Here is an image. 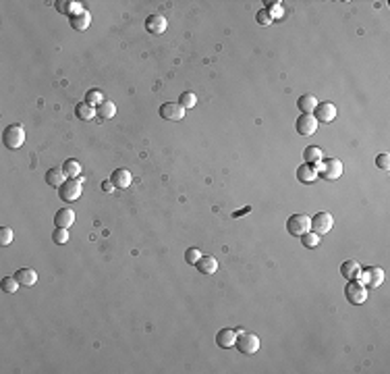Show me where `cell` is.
I'll list each match as a JSON object with an SVG mask.
<instances>
[{
	"label": "cell",
	"mask_w": 390,
	"mask_h": 374,
	"mask_svg": "<svg viewBox=\"0 0 390 374\" xmlns=\"http://www.w3.org/2000/svg\"><path fill=\"white\" fill-rule=\"evenodd\" d=\"M320 239H322V235H318V233H313V231H307L305 235H301V243H303L307 250L318 247V245H320Z\"/></svg>",
	"instance_id": "29"
},
{
	"label": "cell",
	"mask_w": 390,
	"mask_h": 374,
	"mask_svg": "<svg viewBox=\"0 0 390 374\" xmlns=\"http://www.w3.org/2000/svg\"><path fill=\"white\" fill-rule=\"evenodd\" d=\"M357 281H359L363 287H367V289H378V287L384 283V271H382V269H376V266H369V269H361Z\"/></svg>",
	"instance_id": "3"
},
{
	"label": "cell",
	"mask_w": 390,
	"mask_h": 374,
	"mask_svg": "<svg viewBox=\"0 0 390 374\" xmlns=\"http://www.w3.org/2000/svg\"><path fill=\"white\" fill-rule=\"evenodd\" d=\"M67 181V173L63 171V167H52L48 173H46V183L50 187H63Z\"/></svg>",
	"instance_id": "13"
},
{
	"label": "cell",
	"mask_w": 390,
	"mask_h": 374,
	"mask_svg": "<svg viewBox=\"0 0 390 374\" xmlns=\"http://www.w3.org/2000/svg\"><path fill=\"white\" fill-rule=\"evenodd\" d=\"M315 121L318 123H332L334 119H337V106H334L332 102H318L315 106Z\"/></svg>",
	"instance_id": "10"
},
{
	"label": "cell",
	"mask_w": 390,
	"mask_h": 374,
	"mask_svg": "<svg viewBox=\"0 0 390 374\" xmlns=\"http://www.w3.org/2000/svg\"><path fill=\"white\" fill-rule=\"evenodd\" d=\"M199 258H201V252H199L197 247H189V250L185 252V260H187V264H191V266H195V264L199 262Z\"/></svg>",
	"instance_id": "35"
},
{
	"label": "cell",
	"mask_w": 390,
	"mask_h": 374,
	"mask_svg": "<svg viewBox=\"0 0 390 374\" xmlns=\"http://www.w3.org/2000/svg\"><path fill=\"white\" fill-rule=\"evenodd\" d=\"M297 179L301 181V183H313L315 179H318V171H315V167H311V165H301L299 169H297Z\"/></svg>",
	"instance_id": "22"
},
{
	"label": "cell",
	"mask_w": 390,
	"mask_h": 374,
	"mask_svg": "<svg viewBox=\"0 0 390 374\" xmlns=\"http://www.w3.org/2000/svg\"><path fill=\"white\" fill-rule=\"evenodd\" d=\"M195 266H197V271L201 275H214L218 271V260L214 256H201Z\"/></svg>",
	"instance_id": "16"
},
{
	"label": "cell",
	"mask_w": 390,
	"mask_h": 374,
	"mask_svg": "<svg viewBox=\"0 0 390 374\" xmlns=\"http://www.w3.org/2000/svg\"><path fill=\"white\" fill-rule=\"evenodd\" d=\"M303 158H305L307 165L318 167L322 160H324V152H322V148H318V146H307L305 152H303Z\"/></svg>",
	"instance_id": "20"
},
{
	"label": "cell",
	"mask_w": 390,
	"mask_h": 374,
	"mask_svg": "<svg viewBox=\"0 0 390 374\" xmlns=\"http://www.w3.org/2000/svg\"><path fill=\"white\" fill-rule=\"evenodd\" d=\"M57 9L61 13H65V15H71V17H75V15H79L83 11V7L73 3V0H61V3H57Z\"/></svg>",
	"instance_id": "24"
},
{
	"label": "cell",
	"mask_w": 390,
	"mask_h": 374,
	"mask_svg": "<svg viewBox=\"0 0 390 374\" xmlns=\"http://www.w3.org/2000/svg\"><path fill=\"white\" fill-rule=\"evenodd\" d=\"M75 115H77L81 121H91V119L98 115V111H96V106H89L87 102H81V104H77Z\"/></svg>",
	"instance_id": "25"
},
{
	"label": "cell",
	"mask_w": 390,
	"mask_h": 374,
	"mask_svg": "<svg viewBox=\"0 0 390 374\" xmlns=\"http://www.w3.org/2000/svg\"><path fill=\"white\" fill-rule=\"evenodd\" d=\"M376 167H378L380 171H388V169H390V156H388V154H380V156L376 158Z\"/></svg>",
	"instance_id": "36"
},
{
	"label": "cell",
	"mask_w": 390,
	"mask_h": 374,
	"mask_svg": "<svg viewBox=\"0 0 390 374\" xmlns=\"http://www.w3.org/2000/svg\"><path fill=\"white\" fill-rule=\"evenodd\" d=\"M315 171H318V177H324L328 181H337L343 175V163L339 158H328V160H322L315 167Z\"/></svg>",
	"instance_id": "1"
},
{
	"label": "cell",
	"mask_w": 390,
	"mask_h": 374,
	"mask_svg": "<svg viewBox=\"0 0 390 374\" xmlns=\"http://www.w3.org/2000/svg\"><path fill=\"white\" fill-rule=\"evenodd\" d=\"M15 239V231L11 227H3L0 229V245H11Z\"/></svg>",
	"instance_id": "32"
},
{
	"label": "cell",
	"mask_w": 390,
	"mask_h": 374,
	"mask_svg": "<svg viewBox=\"0 0 390 374\" xmlns=\"http://www.w3.org/2000/svg\"><path fill=\"white\" fill-rule=\"evenodd\" d=\"M110 181H113V185L117 189H127L131 185V173L127 169H119L113 173V177H110Z\"/></svg>",
	"instance_id": "19"
},
{
	"label": "cell",
	"mask_w": 390,
	"mask_h": 374,
	"mask_svg": "<svg viewBox=\"0 0 390 374\" xmlns=\"http://www.w3.org/2000/svg\"><path fill=\"white\" fill-rule=\"evenodd\" d=\"M334 225V219L330 212H318V215L311 219V231L318 235H326Z\"/></svg>",
	"instance_id": "9"
},
{
	"label": "cell",
	"mask_w": 390,
	"mask_h": 374,
	"mask_svg": "<svg viewBox=\"0 0 390 374\" xmlns=\"http://www.w3.org/2000/svg\"><path fill=\"white\" fill-rule=\"evenodd\" d=\"M85 102H87L89 106H102L106 100H104V94H102L100 90H89V92L85 94Z\"/></svg>",
	"instance_id": "28"
},
{
	"label": "cell",
	"mask_w": 390,
	"mask_h": 374,
	"mask_svg": "<svg viewBox=\"0 0 390 374\" xmlns=\"http://www.w3.org/2000/svg\"><path fill=\"white\" fill-rule=\"evenodd\" d=\"M359 273H361V266L355 262V260H345L343 266H341V275L349 281H355L359 279Z\"/></svg>",
	"instance_id": "18"
},
{
	"label": "cell",
	"mask_w": 390,
	"mask_h": 374,
	"mask_svg": "<svg viewBox=\"0 0 390 374\" xmlns=\"http://www.w3.org/2000/svg\"><path fill=\"white\" fill-rule=\"evenodd\" d=\"M96 111H98V119L108 121V119H113L117 115V106H115V102H104L102 106H98Z\"/></svg>",
	"instance_id": "26"
},
{
	"label": "cell",
	"mask_w": 390,
	"mask_h": 374,
	"mask_svg": "<svg viewBox=\"0 0 390 374\" xmlns=\"http://www.w3.org/2000/svg\"><path fill=\"white\" fill-rule=\"evenodd\" d=\"M345 297L349 299V304L361 306V304L367 299V287H363L357 279H355V281H349L347 287H345Z\"/></svg>",
	"instance_id": "6"
},
{
	"label": "cell",
	"mask_w": 390,
	"mask_h": 374,
	"mask_svg": "<svg viewBox=\"0 0 390 374\" xmlns=\"http://www.w3.org/2000/svg\"><path fill=\"white\" fill-rule=\"evenodd\" d=\"M3 141L9 150H19L23 144H25V129L21 123H13L5 129L3 133Z\"/></svg>",
	"instance_id": "2"
},
{
	"label": "cell",
	"mask_w": 390,
	"mask_h": 374,
	"mask_svg": "<svg viewBox=\"0 0 390 374\" xmlns=\"http://www.w3.org/2000/svg\"><path fill=\"white\" fill-rule=\"evenodd\" d=\"M237 349L241 351V353H245V355H253V353H257V349H259V337L255 335V333H241V335H237Z\"/></svg>",
	"instance_id": "4"
},
{
	"label": "cell",
	"mask_w": 390,
	"mask_h": 374,
	"mask_svg": "<svg viewBox=\"0 0 390 374\" xmlns=\"http://www.w3.org/2000/svg\"><path fill=\"white\" fill-rule=\"evenodd\" d=\"M179 104L183 106L185 111H187V109H193V106L197 104V96H195V94H191V92H185V94H181Z\"/></svg>",
	"instance_id": "31"
},
{
	"label": "cell",
	"mask_w": 390,
	"mask_h": 374,
	"mask_svg": "<svg viewBox=\"0 0 390 374\" xmlns=\"http://www.w3.org/2000/svg\"><path fill=\"white\" fill-rule=\"evenodd\" d=\"M166 27H169V23H166V19H164L162 15H150V17L145 19V29H147L150 33H154V35L164 33Z\"/></svg>",
	"instance_id": "12"
},
{
	"label": "cell",
	"mask_w": 390,
	"mask_h": 374,
	"mask_svg": "<svg viewBox=\"0 0 390 374\" xmlns=\"http://www.w3.org/2000/svg\"><path fill=\"white\" fill-rule=\"evenodd\" d=\"M297 106H299V111H301L303 115H311V113L315 111V106H318V100H315V96H311V94H303V96H299Z\"/></svg>",
	"instance_id": "21"
},
{
	"label": "cell",
	"mask_w": 390,
	"mask_h": 374,
	"mask_svg": "<svg viewBox=\"0 0 390 374\" xmlns=\"http://www.w3.org/2000/svg\"><path fill=\"white\" fill-rule=\"evenodd\" d=\"M255 19H257L259 25H272V23H274V19H272V15H270L268 11H259Z\"/></svg>",
	"instance_id": "37"
},
{
	"label": "cell",
	"mask_w": 390,
	"mask_h": 374,
	"mask_svg": "<svg viewBox=\"0 0 390 374\" xmlns=\"http://www.w3.org/2000/svg\"><path fill=\"white\" fill-rule=\"evenodd\" d=\"M102 189H104L106 193H110V191H113V189H115V185H113V181H104V183H102Z\"/></svg>",
	"instance_id": "38"
},
{
	"label": "cell",
	"mask_w": 390,
	"mask_h": 374,
	"mask_svg": "<svg viewBox=\"0 0 390 374\" xmlns=\"http://www.w3.org/2000/svg\"><path fill=\"white\" fill-rule=\"evenodd\" d=\"M160 117H162L164 121L177 123V121H183V119H185V109H183L179 102H166V104L160 106Z\"/></svg>",
	"instance_id": "7"
},
{
	"label": "cell",
	"mask_w": 390,
	"mask_h": 374,
	"mask_svg": "<svg viewBox=\"0 0 390 374\" xmlns=\"http://www.w3.org/2000/svg\"><path fill=\"white\" fill-rule=\"evenodd\" d=\"M52 239H54V243H59V245H63V243H67L69 241V229H63V227H57V231L52 233Z\"/></svg>",
	"instance_id": "33"
},
{
	"label": "cell",
	"mask_w": 390,
	"mask_h": 374,
	"mask_svg": "<svg viewBox=\"0 0 390 374\" xmlns=\"http://www.w3.org/2000/svg\"><path fill=\"white\" fill-rule=\"evenodd\" d=\"M63 171L67 173V177H71V179H75L83 169H81V165H79V160H65V165H63Z\"/></svg>",
	"instance_id": "27"
},
{
	"label": "cell",
	"mask_w": 390,
	"mask_h": 374,
	"mask_svg": "<svg viewBox=\"0 0 390 374\" xmlns=\"http://www.w3.org/2000/svg\"><path fill=\"white\" fill-rule=\"evenodd\" d=\"M295 129H297L299 135L309 137V135L315 133V129H318V121H315L313 115H301V117L295 121Z\"/></svg>",
	"instance_id": "11"
},
{
	"label": "cell",
	"mask_w": 390,
	"mask_h": 374,
	"mask_svg": "<svg viewBox=\"0 0 390 374\" xmlns=\"http://www.w3.org/2000/svg\"><path fill=\"white\" fill-rule=\"evenodd\" d=\"M281 5H283L281 0H278V3H270V0H268V3H266L268 13L272 15V19H281V17H283V7H281Z\"/></svg>",
	"instance_id": "34"
},
{
	"label": "cell",
	"mask_w": 390,
	"mask_h": 374,
	"mask_svg": "<svg viewBox=\"0 0 390 374\" xmlns=\"http://www.w3.org/2000/svg\"><path fill=\"white\" fill-rule=\"evenodd\" d=\"M15 277L21 283V287H33L38 283V273L33 269H19L15 273Z\"/></svg>",
	"instance_id": "17"
},
{
	"label": "cell",
	"mask_w": 390,
	"mask_h": 374,
	"mask_svg": "<svg viewBox=\"0 0 390 374\" xmlns=\"http://www.w3.org/2000/svg\"><path fill=\"white\" fill-rule=\"evenodd\" d=\"M19 281H17V277H5L3 281H0V287H3V291L5 293H15L17 289H19Z\"/></svg>",
	"instance_id": "30"
},
{
	"label": "cell",
	"mask_w": 390,
	"mask_h": 374,
	"mask_svg": "<svg viewBox=\"0 0 390 374\" xmlns=\"http://www.w3.org/2000/svg\"><path fill=\"white\" fill-rule=\"evenodd\" d=\"M81 191H83V187H81V181H77V179H67L65 185L59 187V195H61L63 202H75V200H79Z\"/></svg>",
	"instance_id": "8"
},
{
	"label": "cell",
	"mask_w": 390,
	"mask_h": 374,
	"mask_svg": "<svg viewBox=\"0 0 390 374\" xmlns=\"http://www.w3.org/2000/svg\"><path fill=\"white\" fill-rule=\"evenodd\" d=\"M89 23H91V15L83 9L79 15H75V17H71V25H73V29H77V31H85L87 27H89Z\"/></svg>",
	"instance_id": "23"
},
{
	"label": "cell",
	"mask_w": 390,
	"mask_h": 374,
	"mask_svg": "<svg viewBox=\"0 0 390 374\" xmlns=\"http://www.w3.org/2000/svg\"><path fill=\"white\" fill-rule=\"evenodd\" d=\"M249 210H251V208H243V210H239V212H235V215H233V217L237 219V217H241V215H245V212H249Z\"/></svg>",
	"instance_id": "39"
},
{
	"label": "cell",
	"mask_w": 390,
	"mask_h": 374,
	"mask_svg": "<svg viewBox=\"0 0 390 374\" xmlns=\"http://www.w3.org/2000/svg\"><path fill=\"white\" fill-rule=\"evenodd\" d=\"M216 343H218V347H222V349L233 347V345L237 343V331H233V329H222V331H218Z\"/></svg>",
	"instance_id": "15"
},
{
	"label": "cell",
	"mask_w": 390,
	"mask_h": 374,
	"mask_svg": "<svg viewBox=\"0 0 390 374\" xmlns=\"http://www.w3.org/2000/svg\"><path fill=\"white\" fill-rule=\"evenodd\" d=\"M73 223H75V212L71 208H61L57 215H54V225H57V227L69 229Z\"/></svg>",
	"instance_id": "14"
},
{
	"label": "cell",
	"mask_w": 390,
	"mask_h": 374,
	"mask_svg": "<svg viewBox=\"0 0 390 374\" xmlns=\"http://www.w3.org/2000/svg\"><path fill=\"white\" fill-rule=\"evenodd\" d=\"M287 231L295 237H301L305 235L307 231H311V219L305 217V215H293L289 221H287Z\"/></svg>",
	"instance_id": "5"
}]
</instances>
